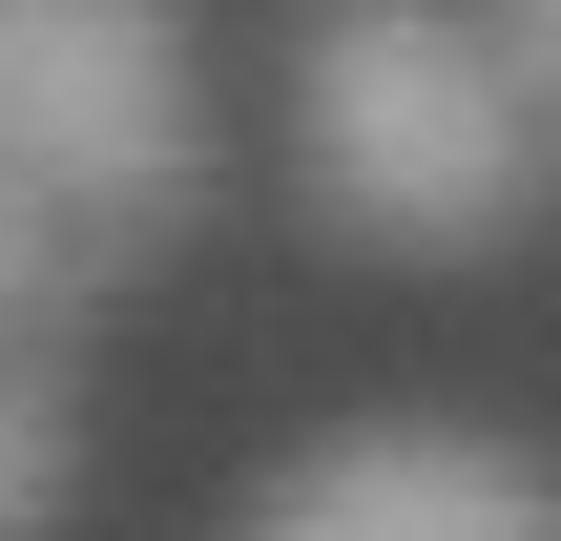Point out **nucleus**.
Here are the masks:
<instances>
[{
    "instance_id": "nucleus-3",
    "label": "nucleus",
    "mask_w": 561,
    "mask_h": 541,
    "mask_svg": "<svg viewBox=\"0 0 561 541\" xmlns=\"http://www.w3.org/2000/svg\"><path fill=\"white\" fill-rule=\"evenodd\" d=\"M250 541H561V480L458 417H354L250 500Z\"/></svg>"
},
{
    "instance_id": "nucleus-2",
    "label": "nucleus",
    "mask_w": 561,
    "mask_h": 541,
    "mask_svg": "<svg viewBox=\"0 0 561 541\" xmlns=\"http://www.w3.org/2000/svg\"><path fill=\"white\" fill-rule=\"evenodd\" d=\"M0 188L104 271L125 229H167L208 188V104H187V21L167 0H0Z\"/></svg>"
},
{
    "instance_id": "nucleus-1",
    "label": "nucleus",
    "mask_w": 561,
    "mask_h": 541,
    "mask_svg": "<svg viewBox=\"0 0 561 541\" xmlns=\"http://www.w3.org/2000/svg\"><path fill=\"white\" fill-rule=\"evenodd\" d=\"M291 167L354 250H500L541 208V104L479 0H312L291 21Z\"/></svg>"
},
{
    "instance_id": "nucleus-6",
    "label": "nucleus",
    "mask_w": 561,
    "mask_h": 541,
    "mask_svg": "<svg viewBox=\"0 0 561 541\" xmlns=\"http://www.w3.org/2000/svg\"><path fill=\"white\" fill-rule=\"evenodd\" d=\"M500 42H520V104L561 125V0H500Z\"/></svg>"
},
{
    "instance_id": "nucleus-5",
    "label": "nucleus",
    "mask_w": 561,
    "mask_h": 541,
    "mask_svg": "<svg viewBox=\"0 0 561 541\" xmlns=\"http://www.w3.org/2000/svg\"><path fill=\"white\" fill-rule=\"evenodd\" d=\"M62 271H83V250H62V229H42V208H21V188H0V334H21V313H42V292H62Z\"/></svg>"
},
{
    "instance_id": "nucleus-4",
    "label": "nucleus",
    "mask_w": 561,
    "mask_h": 541,
    "mask_svg": "<svg viewBox=\"0 0 561 541\" xmlns=\"http://www.w3.org/2000/svg\"><path fill=\"white\" fill-rule=\"evenodd\" d=\"M42 521H62V417L0 375V541H42Z\"/></svg>"
}]
</instances>
